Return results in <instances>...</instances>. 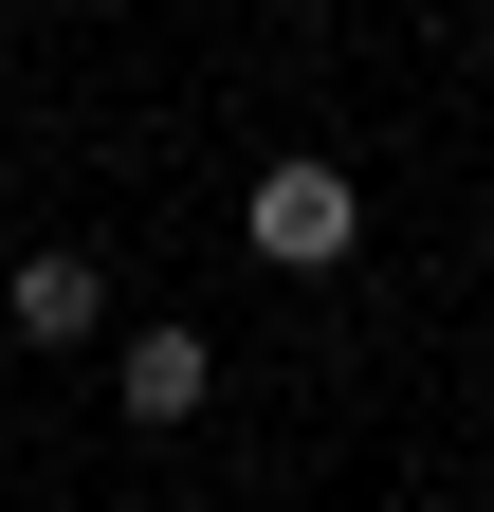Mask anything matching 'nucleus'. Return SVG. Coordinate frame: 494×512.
Masks as SVG:
<instances>
[{
    "label": "nucleus",
    "mask_w": 494,
    "mask_h": 512,
    "mask_svg": "<svg viewBox=\"0 0 494 512\" xmlns=\"http://www.w3.org/2000/svg\"><path fill=\"white\" fill-rule=\"evenodd\" d=\"M0 311H19V348H92V330H110V275L55 238V256H19V275H0Z\"/></svg>",
    "instance_id": "2"
},
{
    "label": "nucleus",
    "mask_w": 494,
    "mask_h": 512,
    "mask_svg": "<svg viewBox=\"0 0 494 512\" xmlns=\"http://www.w3.org/2000/svg\"><path fill=\"white\" fill-rule=\"evenodd\" d=\"M202 384H220L202 330H129V421H202Z\"/></svg>",
    "instance_id": "3"
},
{
    "label": "nucleus",
    "mask_w": 494,
    "mask_h": 512,
    "mask_svg": "<svg viewBox=\"0 0 494 512\" xmlns=\"http://www.w3.org/2000/svg\"><path fill=\"white\" fill-rule=\"evenodd\" d=\"M476 74H494V37H476Z\"/></svg>",
    "instance_id": "4"
},
{
    "label": "nucleus",
    "mask_w": 494,
    "mask_h": 512,
    "mask_svg": "<svg viewBox=\"0 0 494 512\" xmlns=\"http://www.w3.org/2000/svg\"><path fill=\"white\" fill-rule=\"evenodd\" d=\"M238 238H257L275 275H330V256L366 238V183H348L330 147H275V165H257V202H238Z\"/></svg>",
    "instance_id": "1"
}]
</instances>
